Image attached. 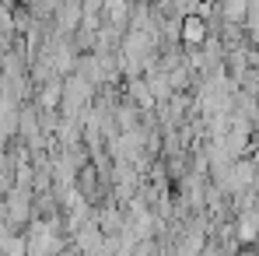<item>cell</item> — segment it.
<instances>
[{"mask_svg":"<svg viewBox=\"0 0 259 256\" xmlns=\"http://www.w3.org/2000/svg\"><path fill=\"white\" fill-rule=\"evenodd\" d=\"M182 39L193 43V46L207 43V21H203L200 14H186V18H182Z\"/></svg>","mask_w":259,"mask_h":256,"instance_id":"1","label":"cell"}]
</instances>
